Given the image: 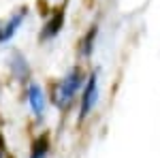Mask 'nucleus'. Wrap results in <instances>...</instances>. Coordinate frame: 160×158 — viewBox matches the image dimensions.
Segmentation results:
<instances>
[{
  "label": "nucleus",
  "mask_w": 160,
  "mask_h": 158,
  "mask_svg": "<svg viewBox=\"0 0 160 158\" xmlns=\"http://www.w3.org/2000/svg\"><path fill=\"white\" fill-rule=\"evenodd\" d=\"M28 15H30V9L28 7H19L17 11H13L9 17H4L0 22V45H9L13 38L17 37V32L28 22Z\"/></svg>",
  "instance_id": "obj_4"
},
{
  "label": "nucleus",
  "mask_w": 160,
  "mask_h": 158,
  "mask_svg": "<svg viewBox=\"0 0 160 158\" xmlns=\"http://www.w3.org/2000/svg\"><path fill=\"white\" fill-rule=\"evenodd\" d=\"M7 66H9L11 75L17 79V84L26 85L30 79H34V77H32V66H30V60L26 58L22 51H17V49H13L11 54H9Z\"/></svg>",
  "instance_id": "obj_5"
},
{
  "label": "nucleus",
  "mask_w": 160,
  "mask_h": 158,
  "mask_svg": "<svg viewBox=\"0 0 160 158\" xmlns=\"http://www.w3.org/2000/svg\"><path fill=\"white\" fill-rule=\"evenodd\" d=\"M49 139L43 135V137H38L34 139V143H32V150H30V158H47L49 156Z\"/></svg>",
  "instance_id": "obj_8"
},
{
  "label": "nucleus",
  "mask_w": 160,
  "mask_h": 158,
  "mask_svg": "<svg viewBox=\"0 0 160 158\" xmlns=\"http://www.w3.org/2000/svg\"><path fill=\"white\" fill-rule=\"evenodd\" d=\"M60 30H62V11H58L45 22L43 30H41V41L47 43V41H51V38H56L58 34H60Z\"/></svg>",
  "instance_id": "obj_6"
},
{
  "label": "nucleus",
  "mask_w": 160,
  "mask_h": 158,
  "mask_svg": "<svg viewBox=\"0 0 160 158\" xmlns=\"http://www.w3.org/2000/svg\"><path fill=\"white\" fill-rule=\"evenodd\" d=\"M86 75H88V71L81 64H77V66H71L60 79H56L51 84V88L47 90L51 107L58 109L60 113H66L68 109H73L77 105V100H79L81 90H83Z\"/></svg>",
  "instance_id": "obj_1"
},
{
  "label": "nucleus",
  "mask_w": 160,
  "mask_h": 158,
  "mask_svg": "<svg viewBox=\"0 0 160 158\" xmlns=\"http://www.w3.org/2000/svg\"><path fill=\"white\" fill-rule=\"evenodd\" d=\"M96 37H98V28L94 26L92 30H88V34H83V38H81V43H79V56L81 58H90L92 56V49H94V41H96Z\"/></svg>",
  "instance_id": "obj_7"
},
{
  "label": "nucleus",
  "mask_w": 160,
  "mask_h": 158,
  "mask_svg": "<svg viewBox=\"0 0 160 158\" xmlns=\"http://www.w3.org/2000/svg\"><path fill=\"white\" fill-rule=\"evenodd\" d=\"M24 100H26V107H28V113L34 122H43L47 118V113L51 109L49 92L37 79H30L24 85Z\"/></svg>",
  "instance_id": "obj_3"
},
{
  "label": "nucleus",
  "mask_w": 160,
  "mask_h": 158,
  "mask_svg": "<svg viewBox=\"0 0 160 158\" xmlns=\"http://www.w3.org/2000/svg\"><path fill=\"white\" fill-rule=\"evenodd\" d=\"M98 100H100V71L92 69V71H88L83 90H81L79 100H77V120L86 122L96 111Z\"/></svg>",
  "instance_id": "obj_2"
}]
</instances>
